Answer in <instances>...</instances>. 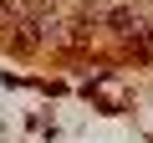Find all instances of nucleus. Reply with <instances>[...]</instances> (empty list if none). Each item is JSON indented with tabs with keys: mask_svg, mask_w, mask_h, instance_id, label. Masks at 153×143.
<instances>
[{
	"mask_svg": "<svg viewBox=\"0 0 153 143\" xmlns=\"http://www.w3.org/2000/svg\"><path fill=\"white\" fill-rule=\"evenodd\" d=\"M41 36H46V31H41V16H31V21L10 36V46H16V51H36V46H41Z\"/></svg>",
	"mask_w": 153,
	"mask_h": 143,
	"instance_id": "nucleus-1",
	"label": "nucleus"
},
{
	"mask_svg": "<svg viewBox=\"0 0 153 143\" xmlns=\"http://www.w3.org/2000/svg\"><path fill=\"white\" fill-rule=\"evenodd\" d=\"M128 46H133V56H143V61H153V26H138V31L128 36Z\"/></svg>",
	"mask_w": 153,
	"mask_h": 143,
	"instance_id": "nucleus-2",
	"label": "nucleus"
},
{
	"mask_svg": "<svg viewBox=\"0 0 153 143\" xmlns=\"http://www.w3.org/2000/svg\"><path fill=\"white\" fill-rule=\"evenodd\" d=\"M107 26H112V31H117V36H123V41H128V36H133V31H138V26H143V21H138V16H133V10H112V16H107Z\"/></svg>",
	"mask_w": 153,
	"mask_h": 143,
	"instance_id": "nucleus-3",
	"label": "nucleus"
},
{
	"mask_svg": "<svg viewBox=\"0 0 153 143\" xmlns=\"http://www.w3.org/2000/svg\"><path fill=\"white\" fill-rule=\"evenodd\" d=\"M16 5H21L26 16H51V10H56V0H16Z\"/></svg>",
	"mask_w": 153,
	"mask_h": 143,
	"instance_id": "nucleus-4",
	"label": "nucleus"
}]
</instances>
